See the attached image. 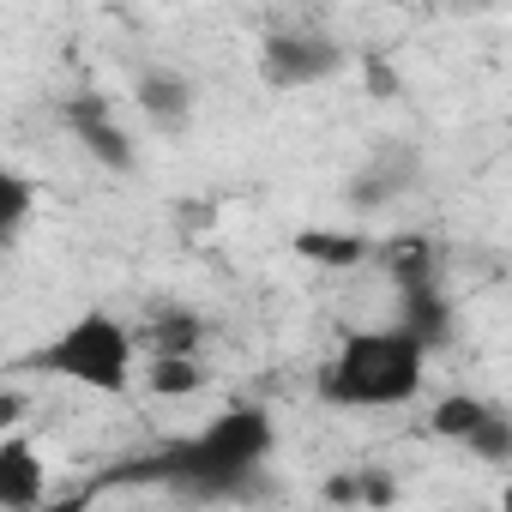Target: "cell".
I'll return each instance as SVG.
<instances>
[{
  "instance_id": "obj_4",
  "label": "cell",
  "mask_w": 512,
  "mask_h": 512,
  "mask_svg": "<svg viewBox=\"0 0 512 512\" xmlns=\"http://www.w3.org/2000/svg\"><path fill=\"white\" fill-rule=\"evenodd\" d=\"M392 284H398V326H410L428 350H440L452 338V296L428 241H404L392 253Z\"/></svg>"
},
{
  "instance_id": "obj_13",
  "label": "cell",
  "mask_w": 512,
  "mask_h": 512,
  "mask_svg": "<svg viewBox=\"0 0 512 512\" xmlns=\"http://www.w3.org/2000/svg\"><path fill=\"white\" fill-rule=\"evenodd\" d=\"M205 368H199V356H151L145 362V386L157 392V398H193V392H205Z\"/></svg>"
},
{
  "instance_id": "obj_14",
  "label": "cell",
  "mask_w": 512,
  "mask_h": 512,
  "mask_svg": "<svg viewBox=\"0 0 512 512\" xmlns=\"http://www.w3.org/2000/svg\"><path fill=\"white\" fill-rule=\"evenodd\" d=\"M326 500H338V506H350V500L356 506H386V500H398V482L386 470H374V464H356V470L326 482Z\"/></svg>"
},
{
  "instance_id": "obj_11",
  "label": "cell",
  "mask_w": 512,
  "mask_h": 512,
  "mask_svg": "<svg viewBox=\"0 0 512 512\" xmlns=\"http://www.w3.org/2000/svg\"><path fill=\"white\" fill-rule=\"evenodd\" d=\"M296 253H302V260H314L320 272H356L374 247H368L362 229H302L296 235Z\"/></svg>"
},
{
  "instance_id": "obj_1",
  "label": "cell",
  "mask_w": 512,
  "mask_h": 512,
  "mask_svg": "<svg viewBox=\"0 0 512 512\" xmlns=\"http://www.w3.org/2000/svg\"><path fill=\"white\" fill-rule=\"evenodd\" d=\"M272 458H278L272 410L229 404L205 428H193L145 458H127V470H115V482H157L181 500H247V494H260Z\"/></svg>"
},
{
  "instance_id": "obj_2",
  "label": "cell",
  "mask_w": 512,
  "mask_h": 512,
  "mask_svg": "<svg viewBox=\"0 0 512 512\" xmlns=\"http://www.w3.org/2000/svg\"><path fill=\"white\" fill-rule=\"evenodd\" d=\"M428 344L410 326H356L320 368V398L332 410H404L428 386Z\"/></svg>"
},
{
  "instance_id": "obj_16",
  "label": "cell",
  "mask_w": 512,
  "mask_h": 512,
  "mask_svg": "<svg viewBox=\"0 0 512 512\" xmlns=\"http://www.w3.org/2000/svg\"><path fill=\"white\" fill-rule=\"evenodd\" d=\"M31 404L19 398V392H0V434H7V428H19V416H25Z\"/></svg>"
},
{
  "instance_id": "obj_9",
  "label": "cell",
  "mask_w": 512,
  "mask_h": 512,
  "mask_svg": "<svg viewBox=\"0 0 512 512\" xmlns=\"http://www.w3.org/2000/svg\"><path fill=\"white\" fill-rule=\"evenodd\" d=\"M133 109H139L157 133L181 139V133L193 127V115H199V85H193L181 67H145V73L133 79Z\"/></svg>"
},
{
  "instance_id": "obj_5",
  "label": "cell",
  "mask_w": 512,
  "mask_h": 512,
  "mask_svg": "<svg viewBox=\"0 0 512 512\" xmlns=\"http://www.w3.org/2000/svg\"><path fill=\"white\" fill-rule=\"evenodd\" d=\"M428 428L452 446H464L476 464H512V416L506 404L482 398V392H446L428 410Z\"/></svg>"
},
{
  "instance_id": "obj_6",
  "label": "cell",
  "mask_w": 512,
  "mask_h": 512,
  "mask_svg": "<svg viewBox=\"0 0 512 512\" xmlns=\"http://www.w3.org/2000/svg\"><path fill=\"white\" fill-rule=\"evenodd\" d=\"M344 43L326 31H266L260 43V79L272 91H308L344 73Z\"/></svg>"
},
{
  "instance_id": "obj_8",
  "label": "cell",
  "mask_w": 512,
  "mask_h": 512,
  "mask_svg": "<svg viewBox=\"0 0 512 512\" xmlns=\"http://www.w3.org/2000/svg\"><path fill=\"white\" fill-rule=\"evenodd\" d=\"M422 187V151L410 145V139H380L356 169H350V187H344V199H350V211H386V205H398V199H410Z\"/></svg>"
},
{
  "instance_id": "obj_15",
  "label": "cell",
  "mask_w": 512,
  "mask_h": 512,
  "mask_svg": "<svg viewBox=\"0 0 512 512\" xmlns=\"http://www.w3.org/2000/svg\"><path fill=\"white\" fill-rule=\"evenodd\" d=\"M31 211H37V181L19 175L13 163H0V241L19 235L31 223Z\"/></svg>"
},
{
  "instance_id": "obj_12",
  "label": "cell",
  "mask_w": 512,
  "mask_h": 512,
  "mask_svg": "<svg viewBox=\"0 0 512 512\" xmlns=\"http://www.w3.org/2000/svg\"><path fill=\"white\" fill-rule=\"evenodd\" d=\"M145 344H151V356H199L205 320L193 308H157L151 326H145Z\"/></svg>"
},
{
  "instance_id": "obj_7",
  "label": "cell",
  "mask_w": 512,
  "mask_h": 512,
  "mask_svg": "<svg viewBox=\"0 0 512 512\" xmlns=\"http://www.w3.org/2000/svg\"><path fill=\"white\" fill-rule=\"evenodd\" d=\"M61 127H67V139H73L97 169H109V175H133V169H139V145H133V133L121 127L115 103H109L97 85H85V91H73V97L61 103Z\"/></svg>"
},
{
  "instance_id": "obj_3",
  "label": "cell",
  "mask_w": 512,
  "mask_h": 512,
  "mask_svg": "<svg viewBox=\"0 0 512 512\" xmlns=\"http://www.w3.org/2000/svg\"><path fill=\"white\" fill-rule=\"evenodd\" d=\"M25 368L49 374V380H67V386H85L97 398H127L133 380H139V332L103 308L67 320L49 344H37L25 356Z\"/></svg>"
},
{
  "instance_id": "obj_10",
  "label": "cell",
  "mask_w": 512,
  "mask_h": 512,
  "mask_svg": "<svg viewBox=\"0 0 512 512\" xmlns=\"http://www.w3.org/2000/svg\"><path fill=\"white\" fill-rule=\"evenodd\" d=\"M49 500V458L31 434L7 428L0 434V512H31Z\"/></svg>"
}]
</instances>
